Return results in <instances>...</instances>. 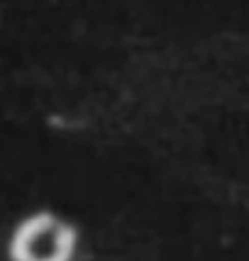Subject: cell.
<instances>
[{"mask_svg":"<svg viewBox=\"0 0 249 261\" xmlns=\"http://www.w3.org/2000/svg\"><path fill=\"white\" fill-rule=\"evenodd\" d=\"M79 244L76 227L49 210L27 215L8 242L10 261H73Z\"/></svg>","mask_w":249,"mask_h":261,"instance_id":"cell-1","label":"cell"}]
</instances>
